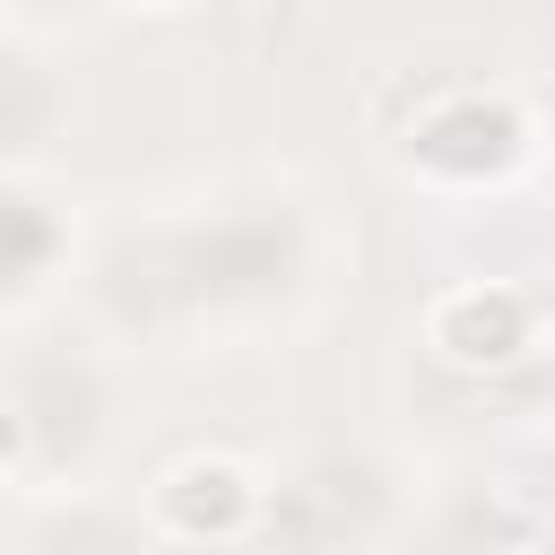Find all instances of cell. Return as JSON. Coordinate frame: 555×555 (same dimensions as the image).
Returning <instances> with one entry per match:
<instances>
[{
    "mask_svg": "<svg viewBox=\"0 0 555 555\" xmlns=\"http://www.w3.org/2000/svg\"><path fill=\"white\" fill-rule=\"evenodd\" d=\"M269 520V486L260 468H243L234 451H182L156 486H147V529L173 546H234Z\"/></svg>",
    "mask_w": 555,
    "mask_h": 555,
    "instance_id": "cell-3",
    "label": "cell"
},
{
    "mask_svg": "<svg viewBox=\"0 0 555 555\" xmlns=\"http://www.w3.org/2000/svg\"><path fill=\"white\" fill-rule=\"evenodd\" d=\"M17 468H35V442H26V416H17V399L0 390V477H17Z\"/></svg>",
    "mask_w": 555,
    "mask_h": 555,
    "instance_id": "cell-8",
    "label": "cell"
},
{
    "mask_svg": "<svg viewBox=\"0 0 555 555\" xmlns=\"http://www.w3.org/2000/svg\"><path fill=\"white\" fill-rule=\"evenodd\" d=\"M130 9H173V0H130Z\"/></svg>",
    "mask_w": 555,
    "mask_h": 555,
    "instance_id": "cell-10",
    "label": "cell"
},
{
    "mask_svg": "<svg viewBox=\"0 0 555 555\" xmlns=\"http://www.w3.org/2000/svg\"><path fill=\"white\" fill-rule=\"evenodd\" d=\"M512 555H555V520H538V529H529V538H520Z\"/></svg>",
    "mask_w": 555,
    "mask_h": 555,
    "instance_id": "cell-9",
    "label": "cell"
},
{
    "mask_svg": "<svg viewBox=\"0 0 555 555\" xmlns=\"http://www.w3.org/2000/svg\"><path fill=\"white\" fill-rule=\"evenodd\" d=\"M147 260V304L165 330L191 321H234V312H269L312 278V225L295 199H251V208H217L199 225H165L147 243H130Z\"/></svg>",
    "mask_w": 555,
    "mask_h": 555,
    "instance_id": "cell-1",
    "label": "cell"
},
{
    "mask_svg": "<svg viewBox=\"0 0 555 555\" xmlns=\"http://www.w3.org/2000/svg\"><path fill=\"white\" fill-rule=\"evenodd\" d=\"M61 121V78L43 52H26L17 35H0V173H17Z\"/></svg>",
    "mask_w": 555,
    "mask_h": 555,
    "instance_id": "cell-6",
    "label": "cell"
},
{
    "mask_svg": "<svg viewBox=\"0 0 555 555\" xmlns=\"http://www.w3.org/2000/svg\"><path fill=\"white\" fill-rule=\"evenodd\" d=\"M425 347L451 373H503L538 347V304L503 278H460L425 304Z\"/></svg>",
    "mask_w": 555,
    "mask_h": 555,
    "instance_id": "cell-4",
    "label": "cell"
},
{
    "mask_svg": "<svg viewBox=\"0 0 555 555\" xmlns=\"http://www.w3.org/2000/svg\"><path fill=\"white\" fill-rule=\"evenodd\" d=\"M61 260V217L26 173H0V295L43 286V269Z\"/></svg>",
    "mask_w": 555,
    "mask_h": 555,
    "instance_id": "cell-7",
    "label": "cell"
},
{
    "mask_svg": "<svg viewBox=\"0 0 555 555\" xmlns=\"http://www.w3.org/2000/svg\"><path fill=\"white\" fill-rule=\"evenodd\" d=\"M165 538L147 529V512H121L104 494H52L26 512L9 555H156Z\"/></svg>",
    "mask_w": 555,
    "mask_h": 555,
    "instance_id": "cell-5",
    "label": "cell"
},
{
    "mask_svg": "<svg viewBox=\"0 0 555 555\" xmlns=\"http://www.w3.org/2000/svg\"><path fill=\"white\" fill-rule=\"evenodd\" d=\"M399 165L434 191H494L529 165V113L503 87H434L399 130Z\"/></svg>",
    "mask_w": 555,
    "mask_h": 555,
    "instance_id": "cell-2",
    "label": "cell"
}]
</instances>
